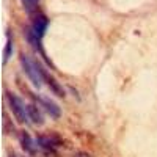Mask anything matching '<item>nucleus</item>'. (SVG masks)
Listing matches in <instances>:
<instances>
[{
	"instance_id": "nucleus-1",
	"label": "nucleus",
	"mask_w": 157,
	"mask_h": 157,
	"mask_svg": "<svg viewBox=\"0 0 157 157\" xmlns=\"http://www.w3.org/2000/svg\"><path fill=\"white\" fill-rule=\"evenodd\" d=\"M21 64H22V68H24V72L27 74V77L30 78V82L39 88L43 85V74H41V64H39L38 61H33L30 60L27 55H21Z\"/></svg>"
},
{
	"instance_id": "nucleus-2",
	"label": "nucleus",
	"mask_w": 157,
	"mask_h": 157,
	"mask_svg": "<svg viewBox=\"0 0 157 157\" xmlns=\"http://www.w3.org/2000/svg\"><path fill=\"white\" fill-rule=\"evenodd\" d=\"M8 98V102H10V109L13 112V115L16 116V120L19 123H25L29 120V113H27V105L22 102V99L16 94H13V93H8L6 94Z\"/></svg>"
},
{
	"instance_id": "nucleus-3",
	"label": "nucleus",
	"mask_w": 157,
	"mask_h": 157,
	"mask_svg": "<svg viewBox=\"0 0 157 157\" xmlns=\"http://www.w3.org/2000/svg\"><path fill=\"white\" fill-rule=\"evenodd\" d=\"M47 25H49V21H47V17L44 16V14H38L35 16V19H33V24H32V30L43 39V36H44V32L47 30Z\"/></svg>"
},
{
	"instance_id": "nucleus-4",
	"label": "nucleus",
	"mask_w": 157,
	"mask_h": 157,
	"mask_svg": "<svg viewBox=\"0 0 157 157\" xmlns=\"http://www.w3.org/2000/svg\"><path fill=\"white\" fill-rule=\"evenodd\" d=\"M41 74H43V78L46 80V83H47V86L50 88V91H52V93H54V94H57L58 98H63V96H64V91H63V88L60 86V83L55 80L54 77H52V75H49V74L46 72V69H44L43 66H41Z\"/></svg>"
},
{
	"instance_id": "nucleus-5",
	"label": "nucleus",
	"mask_w": 157,
	"mask_h": 157,
	"mask_svg": "<svg viewBox=\"0 0 157 157\" xmlns=\"http://www.w3.org/2000/svg\"><path fill=\"white\" fill-rule=\"evenodd\" d=\"M41 105L46 109V112L52 116V118H60L61 112H60V107L57 105V104L54 101H50V99H46V98H35Z\"/></svg>"
},
{
	"instance_id": "nucleus-6",
	"label": "nucleus",
	"mask_w": 157,
	"mask_h": 157,
	"mask_svg": "<svg viewBox=\"0 0 157 157\" xmlns=\"http://www.w3.org/2000/svg\"><path fill=\"white\" fill-rule=\"evenodd\" d=\"M27 113H29V120H32L33 124H36V126H43L44 124V116H43L41 110L38 109V105H35V104H29L27 105Z\"/></svg>"
},
{
	"instance_id": "nucleus-7",
	"label": "nucleus",
	"mask_w": 157,
	"mask_h": 157,
	"mask_svg": "<svg viewBox=\"0 0 157 157\" xmlns=\"http://www.w3.org/2000/svg\"><path fill=\"white\" fill-rule=\"evenodd\" d=\"M19 141H21L22 149L27 152V154H30V155H35V154H36V148H35V145H33V140H32V137H30L27 132H21Z\"/></svg>"
},
{
	"instance_id": "nucleus-8",
	"label": "nucleus",
	"mask_w": 157,
	"mask_h": 157,
	"mask_svg": "<svg viewBox=\"0 0 157 157\" xmlns=\"http://www.w3.org/2000/svg\"><path fill=\"white\" fill-rule=\"evenodd\" d=\"M36 143L39 146H41L43 149L46 151H54L55 146H58V140L54 138V137H46V135H39L36 138Z\"/></svg>"
},
{
	"instance_id": "nucleus-9",
	"label": "nucleus",
	"mask_w": 157,
	"mask_h": 157,
	"mask_svg": "<svg viewBox=\"0 0 157 157\" xmlns=\"http://www.w3.org/2000/svg\"><path fill=\"white\" fill-rule=\"evenodd\" d=\"M25 35H27V39H29V43L32 44V47L35 49V50H39L41 52L43 50V47H41V38H39L32 29H29L27 32H25Z\"/></svg>"
},
{
	"instance_id": "nucleus-10",
	"label": "nucleus",
	"mask_w": 157,
	"mask_h": 157,
	"mask_svg": "<svg viewBox=\"0 0 157 157\" xmlns=\"http://www.w3.org/2000/svg\"><path fill=\"white\" fill-rule=\"evenodd\" d=\"M25 11L29 14H36L38 13V8H39V0H21Z\"/></svg>"
},
{
	"instance_id": "nucleus-11",
	"label": "nucleus",
	"mask_w": 157,
	"mask_h": 157,
	"mask_svg": "<svg viewBox=\"0 0 157 157\" xmlns=\"http://www.w3.org/2000/svg\"><path fill=\"white\" fill-rule=\"evenodd\" d=\"M11 55H13V39L10 36H6V44L3 49V63H6Z\"/></svg>"
},
{
	"instance_id": "nucleus-12",
	"label": "nucleus",
	"mask_w": 157,
	"mask_h": 157,
	"mask_svg": "<svg viewBox=\"0 0 157 157\" xmlns=\"http://www.w3.org/2000/svg\"><path fill=\"white\" fill-rule=\"evenodd\" d=\"M74 157H91L90 154H86V152H75L74 154Z\"/></svg>"
}]
</instances>
